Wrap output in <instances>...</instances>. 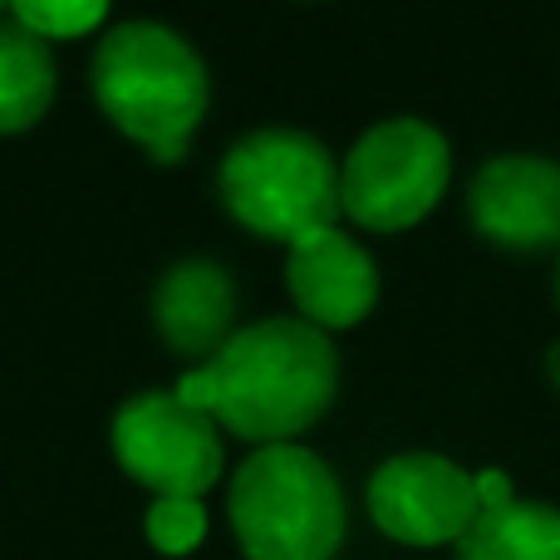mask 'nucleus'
I'll return each instance as SVG.
<instances>
[{
    "mask_svg": "<svg viewBox=\"0 0 560 560\" xmlns=\"http://www.w3.org/2000/svg\"><path fill=\"white\" fill-rule=\"evenodd\" d=\"M143 532H148V541H153V551L187 556L202 546L207 512H202V502H192V497H158V502L148 506Z\"/></svg>",
    "mask_w": 560,
    "mask_h": 560,
    "instance_id": "13",
    "label": "nucleus"
},
{
    "mask_svg": "<svg viewBox=\"0 0 560 560\" xmlns=\"http://www.w3.org/2000/svg\"><path fill=\"white\" fill-rule=\"evenodd\" d=\"M10 15L39 39H74L89 35L94 25H104L108 10L98 0H65V5H55V0H15Z\"/></svg>",
    "mask_w": 560,
    "mask_h": 560,
    "instance_id": "14",
    "label": "nucleus"
},
{
    "mask_svg": "<svg viewBox=\"0 0 560 560\" xmlns=\"http://www.w3.org/2000/svg\"><path fill=\"white\" fill-rule=\"evenodd\" d=\"M546 378H551V388L560 394V339H556L551 349H546Z\"/></svg>",
    "mask_w": 560,
    "mask_h": 560,
    "instance_id": "16",
    "label": "nucleus"
},
{
    "mask_svg": "<svg viewBox=\"0 0 560 560\" xmlns=\"http://www.w3.org/2000/svg\"><path fill=\"white\" fill-rule=\"evenodd\" d=\"M55 98V55L49 39L30 35L15 15L0 20V133L39 124Z\"/></svg>",
    "mask_w": 560,
    "mask_h": 560,
    "instance_id": "12",
    "label": "nucleus"
},
{
    "mask_svg": "<svg viewBox=\"0 0 560 560\" xmlns=\"http://www.w3.org/2000/svg\"><path fill=\"white\" fill-rule=\"evenodd\" d=\"M94 98L118 133L143 143L158 163H177L207 118V65L177 30L124 20L94 49Z\"/></svg>",
    "mask_w": 560,
    "mask_h": 560,
    "instance_id": "2",
    "label": "nucleus"
},
{
    "mask_svg": "<svg viewBox=\"0 0 560 560\" xmlns=\"http://www.w3.org/2000/svg\"><path fill=\"white\" fill-rule=\"evenodd\" d=\"M232 532L246 560H335L345 546V492L319 453L256 447L232 477Z\"/></svg>",
    "mask_w": 560,
    "mask_h": 560,
    "instance_id": "3",
    "label": "nucleus"
},
{
    "mask_svg": "<svg viewBox=\"0 0 560 560\" xmlns=\"http://www.w3.org/2000/svg\"><path fill=\"white\" fill-rule=\"evenodd\" d=\"M453 148L428 118H384L339 163V207L364 232H408L447 192Z\"/></svg>",
    "mask_w": 560,
    "mask_h": 560,
    "instance_id": "5",
    "label": "nucleus"
},
{
    "mask_svg": "<svg viewBox=\"0 0 560 560\" xmlns=\"http://www.w3.org/2000/svg\"><path fill=\"white\" fill-rule=\"evenodd\" d=\"M114 457L153 497H202L222 477V428L177 394H133L114 413Z\"/></svg>",
    "mask_w": 560,
    "mask_h": 560,
    "instance_id": "6",
    "label": "nucleus"
},
{
    "mask_svg": "<svg viewBox=\"0 0 560 560\" xmlns=\"http://www.w3.org/2000/svg\"><path fill=\"white\" fill-rule=\"evenodd\" d=\"M232 315H236V285L226 276V266L207 261V256L177 261L153 290L158 335L167 339V349L202 359V364L236 335Z\"/></svg>",
    "mask_w": 560,
    "mask_h": 560,
    "instance_id": "10",
    "label": "nucleus"
},
{
    "mask_svg": "<svg viewBox=\"0 0 560 560\" xmlns=\"http://www.w3.org/2000/svg\"><path fill=\"white\" fill-rule=\"evenodd\" d=\"M556 305H560V256H556Z\"/></svg>",
    "mask_w": 560,
    "mask_h": 560,
    "instance_id": "17",
    "label": "nucleus"
},
{
    "mask_svg": "<svg viewBox=\"0 0 560 560\" xmlns=\"http://www.w3.org/2000/svg\"><path fill=\"white\" fill-rule=\"evenodd\" d=\"M467 222L502 252H560V163L541 153H497L472 173Z\"/></svg>",
    "mask_w": 560,
    "mask_h": 560,
    "instance_id": "8",
    "label": "nucleus"
},
{
    "mask_svg": "<svg viewBox=\"0 0 560 560\" xmlns=\"http://www.w3.org/2000/svg\"><path fill=\"white\" fill-rule=\"evenodd\" d=\"M453 560H560V506L551 502H506L477 512Z\"/></svg>",
    "mask_w": 560,
    "mask_h": 560,
    "instance_id": "11",
    "label": "nucleus"
},
{
    "mask_svg": "<svg viewBox=\"0 0 560 560\" xmlns=\"http://www.w3.org/2000/svg\"><path fill=\"white\" fill-rule=\"evenodd\" d=\"M217 192L246 232L295 246L310 232H329L339 207V163L319 138L300 128H256L226 148Z\"/></svg>",
    "mask_w": 560,
    "mask_h": 560,
    "instance_id": "4",
    "label": "nucleus"
},
{
    "mask_svg": "<svg viewBox=\"0 0 560 560\" xmlns=\"http://www.w3.org/2000/svg\"><path fill=\"white\" fill-rule=\"evenodd\" d=\"M472 477H477V506H482V512H492V506L516 502L512 477H506L502 467H482V472H472Z\"/></svg>",
    "mask_w": 560,
    "mask_h": 560,
    "instance_id": "15",
    "label": "nucleus"
},
{
    "mask_svg": "<svg viewBox=\"0 0 560 560\" xmlns=\"http://www.w3.org/2000/svg\"><path fill=\"white\" fill-rule=\"evenodd\" d=\"M339 354L325 329L300 315H271L236 329L207 364H192L173 394L246 443H290L329 413Z\"/></svg>",
    "mask_w": 560,
    "mask_h": 560,
    "instance_id": "1",
    "label": "nucleus"
},
{
    "mask_svg": "<svg viewBox=\"0 0 560 560\" xmlns=\"http://www.w3.org/2000/svg\"><path fill=\"white\" fill-rule=\"evenodd\" d=\"M285 285L295 300L300 319H310L315 329H349L359 319H369V310L378 305V266L354 236H345L339 226L329 232H310L290 246L285 261Z\"/></svg>",
    "mask_w": 560,
    "mask_h": 560,
    "instance_id": "9",
    "label": "nucleus"
},
{
    "mask_svg": "<svg viewBox=\"0 0 560 560\" xmlns=\"http://www.w3.org/2000/svg\"><path fill=\"white\" fill-rule=\"evenodd\" d=\"M477 477L438 453H398L369 477V516L398 546H457L477 522Z\"/></svg>",
    "mask_w": 560,
    "mask_h": 560,
    "instance_id": "7",
    "label": "nucleus"
}]
</instances>
